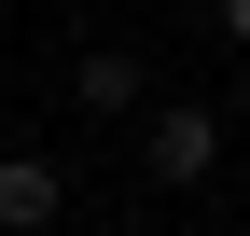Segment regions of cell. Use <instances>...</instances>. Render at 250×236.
I'll return each instance as SVG.
<instances>
[{
  "label": "cell",
  "instance_id": "6da1fadb",
  "mask_svg": "<svg viewBox=\"0 0 250 236\" xmlns=\"http://www.w3.org/2000/svg\"><path fill=\"white\" fill-rule=\"evenodd\" d=\"M208 167H223V111H208V98H153L139 111V181H208Z\"/></svg>",
  "mask_w": 250,
  "mask_h": 236
},
{
  "label": "cell",
  "instance_id": "7a4b0ae2",
  "mask_svg": "<svg viewBox=\"0 0 250 236\" xmlns=\"http://www.w3.org/2000/svg\"><path fill=\"white\" fill-rule=\"evenodd\" d=\"M56 209H70L56 153H0V236H56Z\"/></svg>",
  "mask_w": 250,
  "mask_h": 236
},
{
  "label": "cell",
  "instance_id": "3957f363",
  "mask_svg": "<svg viewBox=\"0 0 250 236\" xmlns=\"http://www.w3.org/2000/svg\"><path fill=\"white\" fill-rule=\"evenodd\" d=\"M70 98H83V111H153V56H139V42H98V56L70 70Z\"/></svg>",
  "mask_w": 250,
  "mask_h": 236
},
{
  "label": "cell",
  "instance_id": "277c9868",
  "mask_svg": "<svg viewBox=\"0 0 250 236\" xmlns=\"http://www.w3.org/2000/svg\"><path fill=\"white\" fill-rule=\"evenodd\" d=\"M223 28H236V42H250V0H223Z\"/></svg>",
  "mask_w": 250,
  "mask_h": 236
}]
</instances>
